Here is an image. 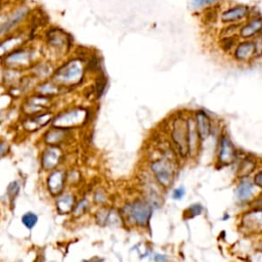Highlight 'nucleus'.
<instances>
[{
	"label": "nucleus",
	"mask_w": 262,
	"mask_h": 262,
	"mask_svg": "<svg viewBox=\"0 0 262 262\" xmlns=\"http://www.w3.org/2000/svg\"><path fill=\"white\" fill-rule=\"evenodd\" d=\"M196 127L201 140H205L211 133V122L209 117L204 112H198L196 114Z\"/></svg>",
	"instance_id": "nucleus-13"
},
{
	"label": "nucleus",
	"mask_w": 262,
	"mask_h": 262,
	"mask_svg": "<svg viewBox=\"0 0 262 262\" xmlns=\"http://www.w3.org/2000/svg\"><path fill=\"white\" fill-rule=\"evenodd\" d=\"M253 165H254V163H252L250 160H246L245 162H244V163L242 164V167H241V172H243V175L251 173V171L255 167Z\"/></svg>",
	"instance_id": "nucleus-29"
},
{
	"label": "nucleus",
	"mask_w": 262,
	"mask_h": 262,
	"mask_svg": "<svg viewBox=\"0 0 262 262\" xmlns=\"http://www.w3.org/2000/svg\"><path fill=\"white\" fill-rule=\"evenodd\" d=\"M187 135H188V153L191 154L193 157L196 155L199 150V143H200L201 139L199 138L196 123L192 119L187 120Z\"/></svg>",
	"instance_id": "nucleus-16"
},
{
	"label": "nucleus",
	"mask_w": 262,
	"mask_h": 262,
	"mask_svg": "<svg viewBox=\"0 0 262 262\" xmlns=\"http://www.w3.org/2000/svg\"><path fill=\"white\" fill-rule=\"evenodd\" d=\"M171 138L177 148L180 155L185 157L188 154V135H187V121L184 119H176L173 123Z\"/></svg>",
	"instance_id": "nucleus-4"
},
{
	"label": "nucleus",
	"mask_w": 262,
	"mask_h": 262,
	"mask_svg": "<svg viewBox=\"0 0 262 262\" xmlns=\"http://www.w3.org/2000/svg\"><path fill=\"white\" fill-rule=\"evenodd\" d=\"M52 118L51 114H40V115H33L29 119L24 121V128L28 131H35L43 126L46 125Z\"/></svg>",
	"instance_id": "nucleus-15"
},
{
	"label": "nucleus",
	"mask_w": 262,
	"mask_h": 262,
	"mask_svg": "<svg viewBox=\"0 0 262 262\" xmlns=\"http://www.w3.org/2000/svg\"><path fill=\"white\" fill-rule=\"evenodd\" d=\"M234 46V38L233 35L231 36H223L221 39V47L223 50L229 51L231 49H232V47Z\"/></svg>",
	"instance_id": "nucleus-25"
},
{
	"label": "nucleus",
	"mask_w": 262,
	"mask_h": 262,
	"mask_svg": "<svg viewBox=\"0 0 262 262\" xmlns=\"http://www.w3.org/2000/svg\"><path fill=\"white\" fill-rule=\"evenodd\" d=\"M185 195V188L184 187H178L173 192V199L174 200H180Z\"/></svg>",
	"instance_id": "nucleus-30"
},
{
	"label": "nucleus",
	"mask_w": 262,
	"mask_h": 262,
	"mask_svg": "<svg viewBox=\"0 0 262 262\" xmlns=\"http://www.w3.org/2000/svg\"><path fill=\"white\" fill-rule=\"evenodd\" d=\"M65 184H66V174L60 170L53 171L47 178L48 191L53 196H58L62 192Z\"/></svg>",
	"instance_id": "nucleus-12"
},
{
	"label": "nucleus",
	"mask_w": 262,
	"mask_h": 262,
	"mask_svg": "<svg viewBox=\"0 0 262 262\" xmlns=\"http://www.w3.org/2000/svg\"><path fill=\"white\" fill-rule=\"evenodd\" d=\"M234 159H236V153L233 144L227 137H223L219 144L218 162L222 165H231Z\"/></svg>",
	"instance_id": "nucleus-9"
},
{
	"label": "nucleus",
	"mask_w": 262,
	"mask_h": 262,
	"mask_svg": "<svg viewBox=\"0 0 262 262\" xmlns=\"http://www.w3.org/2000/svg\"><path fill=\"white\" fill-rule=\"evenodd\" d=\"M58 83L64 85H74L79 83L83 77V67L79 61H71L61 67L55 74Z\"/></svg>",
	"instance_id": "nucleus-1"
},
{
	"label": "nucleus",
	"mask_w": 262,
	"mask_h": 262,
	"mask_svg": "<svg viewBox=\"0 0 262 262\" xmlns=\"http://www.w3.org/2000/svg\"><path fill=\"white\" fill-rule=\"evenodd\" d=\"M73 207H74V197L72 195L66 194L58 198L57 208L60 213L62 214L69 213L71 210H73Z\"/></svg>",
	"instance_id": "nucleus-18"
},
{
	"label": "nucleus",
	"mask_w": 262,
	"mask_h": 262,
	"mask_svg": "<svg viewBox=\"0 0 262 262\" xmlns=\"http://www.w3.org/2000/svg\"><path fill=\"white\" fill-rule=\"evenodd\" d=\"M257 52V44L250 39H244L240 42L233 51V57L237 61L246 62L255 56Z\"/></svg>",
	"instance_id": "nucleus-8"
},
{
	"label": "nucleus",
	"mask_w": 262,
	"mask_h": 262,
	"mask_svg": "<svg viewBox=\"0 0 262 262\" xmlns=\"http://www.w3.org/2000/svg\"><path fill=\"white\" fill-rule=\"evenodd\" d=\"M38 92L42 95H51V94H56L59 92V87L52 82H46L43 83L39 86L38 88Z\"/></svg>",
	"instance_id": "nucleus-24"
},
{
	"label": "nucleus",
	"mask_w": 262,
	"mask_h": 262,
	"mask_svg": "<svg viewBox=\"0 0 262 262\" xmlns=\"http://www.w3.org/2000/svg\"><path fill=\"white\" fill-rule=\"evenodd\" d=\"M253 192H254V185H253V184L248 182V180H243L237 189L238 199L242 202H246L250 200L253 196Z\"/></svg>",
	"instance_id": "nucleus-19"
},
{
	"label": "nucleus",
	"mask_w": 262,
	"mask_h": 262,
	"mask_svg": "<svg viewBox=\"0 0 262 262\" xmlns=\"http://www.w3.org/2000/svg\"><path fill=\"white\" fill-rule=\"evenodd\" d=\"M262 32V16L259 15H251L244 21L240 27L238 34L242 39H252Z\"/></svg>",
	"instance_id": "nucleus-7"
},
{
	"label": "nucleus",
	"mask_w": 262,
	"mask_h": 262,
	"mask_svg": "<svg viewBox=\"0 0 262 262\" xmlns=\"http://www.w3.org/2000/svg\"><path fill=\"white\" fill-rule=\"evenodd\" d=\"M254 184H255V185H256L258 187L262 188V171H260L259 173H257V174L255 175V178H254Z\"/></svg>",
	"instance_id": "nucleus-32"
},
{
	"label": "nucleus",
	"mask_w": 262,
	"mask_h": 262,
	"mask_svg": "<svg viewBox=\"0 0 262 262\" xmlns=\"http://www.w3.org/2000/svg\"><path fill=\"white\" fill-rule=\"evenodd\" d=\"M10 150V147L4 141H0V157H3Z\"/></svg>",
	"instance_id": "nucleus-31"
},
{
	"label": "nucleus",
	"mask_w": 262,
	"mask_h": 262,
	"mask_svg": "<svg viewBox=\"0 0 262 262\" xmlns=\"http://www.w3.org/2000/svg\"><path fill=\"white\" fill-rule=\"evenodd\" d=\"M38 221V216L33 212H27L22 216V222L28 230H32Z\"/></svg>",
	"instance_id": "nucleus-23"
},
{
	"label": "nucleus",
	"mask_w": 262,
	"mask_h": 262,
	"mask_svg": "<svg viewBox=\"0 0 262 262\" xmlns=\"http://www.w3.org/2000/svg\"><path fill=\"white\" fill-rule=\"evenodd\" d=\"M251 7L246 4H233L225 7L220 15L219 19L222 24H242L251 15Z\"/></svg>",
	"instance_id": "nucleus-3"
},
{
	"label": "nucleus",
	"mask_w": 262,
	"mask_h": 262,
	"mask_svg": "<svg viewBox=\"0 0 262 262\" xmlns=\"http://www.w3.org/2000/svg\"><path fill=\"white\" fill-rule=\"evenodd\" d=\"M62 158V151L55 146H50L42 154L41 164L45 170H51L56 168Z\"/></svg>",
	"instance_id": "nucleus-10"
},
{
	"label": "nucleus",
	"mask_w": 262,
	"mask_h": 262,
	"mask_svg": "<svg viewBox=\"0 0 262 262\" xmlns=\"http://www.w3.org/2000/svg\"><path fill=\"white\" fill-rule=\"evenodd\" d=\"M20 191V186H19V184L14 182L12 183L10 185H8L7 187V194H8V197H10L12 200H15L17 193H19Z\"/></svg>",
	"instance_id": "nucleus-28"
},
{
	"label": "nucleus",
	"mask_w": 262,
	"mask_h": 262,
	"mask_svg": "<svg viewBox=\"0 0 262 262\" xmlns=\"http://www.w3.org/2000/svg\"><path fill=\"white\" fill-rule=\"evenodd\" d=\"M128 214L132 220L140 225V227H146L149 224L150 218L152 216V206L141 200L135 201L132 205L127 207Z\"/></svg>",
	"instance_id": "nucleus-6"
},
{
	"label": "nucleus",
	"mask_w": 262,
	"mask_h": 262,
	"mask_svg": "<svg viewBox=\"0 0 262 262\" xmlns=\"http://www.w3.org/2000/svg\"><path fill=\"white\" fill-rule=\"evenodd\" d=\"M25 15V11H20V12H17L15 15L12 16V19L11 20H8L1 28H0V34H3L7 31H10L13 27H15L17 23H19L22 19H23V16Z\"/></svg>",
	"instance_id": "nucleus-22"
},
{
	"label": "nucleus",
	"mask_w": 262,
	"mask_h": 262,
	"mask_svg": "<svg viewBox=\"0 0 262 262\" xmlns=\"http://www.w3.org/2000/svg\"><path fill=\"white\" fill-rule=\"evenodd\" d=\"M203 212V207L200 204H195L191 206L186 210V214H189V217H195L197 215H200Z\"/></svg>",
	"instance_id": "nucleus-27"
},
{
	"label": "nucleus",
	"mask_w": 262,
	"mask_h": 262,
	"mask_svg": "<svg viewBox=\"0 0 262 262\" xmlns=\"http://www.w3.org/2000/svg\"><path fill=\"white\" fill-rule=\"evenodd\" d=\"M157 260H165L166 258H164V257H162V256H158L157 258H156Z\"/></svg>",
	"instance_id": "nucleus-33"
},
{
	"label": "nucleus",
	"mask_w": 262,
	"mask_h": 262,
	"mask_svg": "<svg viewBox=\"0 0 262 262\" xmlns=\"http://www.w3.org/2000/svg\"><path fill=\"white\" fill-rule=\"evenodd\" d=\"M48 103L49 99L46 96H33L26 102L24 105V110L27 114L35 115L42 109H45Z\"/></svg>",
	"instance_id": "nucleus-14"
},
{
	"label": "nucleus",
	"mask_w": 262,
	"mask_h": 262,
	"mask_svg": "<svg viewBox=\"0 0 262 262\" xmlns=\"http://www.w3.org/2000/svg\"><path fill=\"white\" fill-rule=\"evenodd\" d=\"M66 138V131L64 129H61L60 127H57L55 129L49 130L46 134H45V142L49 144H57L62 142Z\"/></svg>",
	"instance_id": "nucleus-20"
},
{
	"label": "nucleus",
	"mask_w": 262,
	"mask_h": 262,
	"mask_svg": "<svg viewBox=\"0 0 262 262\" xmlns=\"http://www.w3.org/2000/svg\"><path fill=\"white\" fill-rule=\"evenodd\" d=\"M221 0H192L189 3V8L194 12L204 11L205 8L218 5Z\"/></svg>",
	"instance_id": "nucleus-21"
},
{
	"label": "nucleus",
	"mask_w": 262,
	"mask_h": 262,
	"mask_svg": "<svg viewBox=\"0 0 262 262\" xmlns=\"http://www.w3.org/2000/svg\"><path fill=\"white\" fill-rule=\"evenodd\" d=\"M87 112L84 109H73L60 114L52 121L53 126L60 128H69L82 124L86 119Z\"/></svg>",
	"instance_id": "nucleus-5"
},
{
	"label": "nucleus",
	"mask_w": 262,
	"mask_h": 262,
	"mask_svg": "<svg viewBox=\"0 0 262 262\" xmlns=\"http://www.w3.org/2000/svg\"><path fill=\"white\" fill-rule=\"evenodd\" d=\"M243 227L250 231H262V210H255L246 213L242 219Z\"/></svg>",
	"instance_id": "nucleus-11"
},
{
	"label": "nucleus",
	"mask_w": 262,
	"mask_h": 262,
	"mask_svg": "<svg viewBox=\"0 0 262 262\" xmlns=\"http://www.w3.org/2000/svg\"><path fill=\"white\" fill-rule=\"evenodd\" d=\"M151 169L157 182L164 187H168L173 183L174 167L171 162L166 159H159L151 164Z\"/></svg>",
	"instance_id": "nucleus-2"
},
{
	"label": "nucleus",
	"mask_w": 262,
	"mask_h": 262,
	"mask_svg": "<svg viewBox=\"0 0 262 262\" xmlns=\"http://www.w3.org/2000/svg\"><path fill=\"white\" fill-rule=\"evenodd\" d=\"M31 61V53L28 50H17L11 53L5 60L11 66H25L28 65Z\"/></svg>",
	"instance_id": "nucleus-17"
},
{
	"label": "nucleus",
	"mask_w": 262,
	"mask_h": 262,
	"mask_svg": "<svg viewBox=\"0 0 262 262\" xmlns=\"http://www.w3.org/2000/svg\"><path fill=\"white\" fill-rule=\"evenodd\" d=\"M87 208H88V201L87 200L80 201L75 207H73V215L80 216L81 214H83L85 212Z\"/></svg>",
	"instance_id": "nucleus-26"
}]
</instances>
